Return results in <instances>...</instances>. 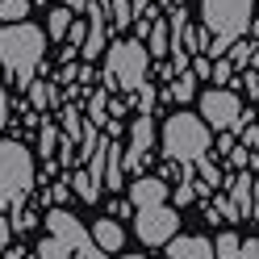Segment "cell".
<instances>
[{"label":"cell","mask_w":259,"mask_h":259,"mask_svg":"<svg viewBox=\"0 0 259 259\" xmlns=\"http://www.w3.org/2000/svg\"><path fill=\"white\" fill-rule=\"evenodd\" d=\"M209 67H213V59H209V55H197V59L188 63V71L197 75V79H209Z\"/></svg>","instance_id":"cell-31"},{"label":"cell","mask_w":259,"mask_h":259,"mask_svg":"<svg viewBox=\"0 0 259 259\" xmlns=\"http://www.w3.org/2000/svg\"><path fill=\"white\" fill-rule=\"evenodd\" d=\"M29 0H0V21H25Z\"/></svg>","instance_id":"cell-26"},{"label":"cell","mask_w":259,"mask_h":259,"mask_svg":"<svg viewBox=\"0 0 259 259\" xmlns=\"http://www.w3.org/2000/svg\"><path fill=\"white\" fill-rule=\"evenodd\" d=\"M34 259H71V251L63 247V242H59L55 234H46V238L38 242V255H34Z\"/></svg>","instance_id":"cell-22"},{"label":"cell","mask_w":259,"mask_h":259,"mask_svg":"<svg viewBox=\"0 0 259 259\" xmlns=\"http://www.w3.org/2000/svg\"><path fill=\"white\" fill-rule=\"evenodd\" d=\"M147 46L138 38H121L105 46V88H121V92H138V84L147 79Z\"/></svg>","instance_id":"cell-4"},{"label":"cell","mask_w":259,"mask_h":259,"mask_svg":"<svg viewBox=\"0 0 259 259\" xmlns=\"http://www.w3.org/2000/svg\"><path fill=\"white\" fill-rule=\"evenodd\" d=\"M55 142H59V130H55V125H42V155H46V159H51V147H55Z\"/></svg>","instance_id":"cell-36"},{"label":"cell","mask_w":259,"mask_h":259,"mask_svg":"<svg viewBox=\"0 0 259 259\" xmlns=\"http://www.w3.org/2000/svg\"><path fill=\"white\" fill-rule=\"evenodd\" d=\"M192 171H201V184H209V188H218L222 184V171H218V163L209 155H201L197 163H192Z\"/></svg>","instance_id":"cell-25"},{"label":"cell","mask_w":259,"mask_h":259,"mask_svg":"<svg viewBox=\"0 0 259 259\" xmlns=\"http://www.w3.org/2000/svg\"><path fill=\"white\" fill-rule=\"evenodd\" d=\"M92 238H96V247H101L105 255H113V251H121V242H125V234H121V226L113 222V218H96V222H92Z\"/></svg>","instance_id":"cell-13"},{"label":"cell","mask_w":259,"mask_h":259,"mask_svg":"<svg viewBox=\"0 0 259 259\" xmlns=\"http://www.w3.org/2000/svg\"><path fill=\"white\" fill-rule=\"evenodd\" d=\"M255 46H259L255 38L247 42V34H242V38H238V42L230 46V51H226V59H230V63H234V67H247V63H251V51H255Z\"/></svg>","instance_id":"cell-21"},{"label":"cell","mask_w":259,"mask_h":259,"mask_svg":"<svg viewBox=\"0 0 259 259\" xmlns=\"http://www.w3.org/2000/svg\"><path fill=\"white\" fill-rule=\"evenodd\" d=\"M238 242H242V238H238L234 230L218 234V238H213V255H218V259H234V255H238Z\"/></svg>","instance_id":"cell-23"},{"label":"cell","mask_w":259,"mask_h":259,"mask_svg":"<svg viewBox=\"0 0 259 259\" xmlns=\"http://www.w3.org/2000/svg\"><path fill=\"white\" fill-rule=\"evenodd\" d=\"M67 9H71V13H75V9L84 13V9H88V0H67Z\"/></svg>","instance_id":"cell-40"},{"label":"cell","mask_w":259,"mask_h":259,"mask_svg":"<svg viewBox=\"0 0 259 259\" xmlns=\"http://www.w3.org/2000/svg\"><path fill=\"white\" fill-rule=\"evenodd\" d=\"M75 259H79V255H75Z\"/></svg>","instance_id":"cell-45"},{"label":"cell","mask_w":259,"mask_h":259,"mask_svg":"<svg viewBox=\"0 0 259 259\" xmlns=\"http://www.w3.org/2000/svg\"><path fill=\"white\" fill-rule=\"evenodd\" d=\"M171 79H176V84L167 88L171 101H180V105H184V101H192V96H197V75H192V71H176Z\"/></svg>","instance_id":"cell-15"},{"label":"cell","mask_w":259,"mask_h":259,"mask_svg":"<svg viewBox=\"0 0 259 259\" xmlns=\"http://www.w3.org/2000/svg\"><path fill=\"white\" fill-rule=\"evenodd\" d=\"M201 121L213 130H238L251 121V109H242V101H238V92L234 88H209V92H201Z\"/></svg>","instance_id":"cell-5"},{"label":"cell","mask_w":259,"mask_h":259,"mask_svg":"<svg viewBox=\"0 0 259 259\" xmlns=\"http://www.w3.org/2000/svg\"><path fill=\"white\" fill-rule=\"evenodd\" d=\"M242 88H247V101H255V96H259V71H255V67H247V75H242Z\"/></svg>","instance_id":"cell-33"},{"label":"cell","mask_w":259,"mask_h":259,"mask_svg":"<svg viewBox=\"0 0 259 259\" xmlns=\"http://www.w3.org/2000/svg\"><path fill=\"white\" fill-rule=\"evenodd\" d=\"M29 105H34V109H46V105H55L59 101V92H55V84H46V79H42V84H38V79H29Z\"/></svg>","instance_id":"cell-17"},{"label":"cell","mask_w":259,"mask_h":259,"mask_svg":"<svg viewBox=\"0 0 259 259\" xmlns=\"http://www.w3.org/2000/svg\"><path fill=\"white\" fill-rule=\"evenodd\" d=\"M0 188H34V155L21 142H0Z\"/></svg>","instance_id":"cell-8"},{"label":"cell","mask_w":259,"mask_h":259,"mask_svg":"<svg viewBox=\"0 0 259 259\" xmlns=\"http://www.w3.org/2000/svg\"><path fill=\"white\" fill-rule=\"evenodd\" d=\"M13 242V226H9V218H0V251H5Z\"/></svg>","instance_id":"cell-37"},{"label":"cell","mask_w":259,"mask_h":259,"mask_svg":"<svg viewBox=\"0 0 259 259\" xmlns=\"http://www.w3.org/2000/svg\"><path fill=\"white\" fill-rule=\"evenodd\" d=\"M255 101H259V96H255Z\"/></svg>","instance_id":"cell-44"},{"label":"cell","mask_w":259,"mask_h":259,"mask_svg":"<svg viewBox=\"0 0 259 259\" xmlns=\"http://www.w3.org/2000/svg\"><path fill=\"white\" fill-rule=\"evenodd\" d=\"M167 46H171L167 17H155V21H151V29H147V55H151V59H163V55H167Z\"/></svg>","instance_id":"cell-14"},{"label":"cell","mask_w":259,"mask_h":259,"mask_svg":"<svg viewBox=\"0 0 259 259\" xmlns=\"http://www.w3.org/2000/svg\"><path fill=\"white\" fill-rule=\"evenodd\" d=\"M238 142V134L234 130H218V155H230V147Z\"/></svg>","instance_id":"cell-34"},{"label":"cell","mask_w":259,"mask_h":259,"mask_svg":"<svg viewBox=\"0 0 259 259\" xmlns=\"http://www.w3.org/2000/svg\"><path fill=\"white\" fill-rule=\"evenodd\" d=\"M251 13H255V0H201V25L213 34V42L205 46V55L222 59L242 34H247Z\"/></svg>","instance_id":"cell-2"},{"label":"cell","mask_w":259,"mask_h":259,"mask_svg":"<svg viewBox=\"0 0 259 259\" xmlns=\"http://www.w3.org/2000/svg\"><path fill=\"white\" fill-rule=\"evenodd\" d=\"M63 130H67V138L71 142H79V134H84V121H79V109H63Z\"/></svg>","instance_id":"cell-28"},{"label":"cell","mask_w":259,"mask_h":259,"mask_svg":"<svg viewBox=\"0 0 259 259\" xmlns=\"http://www.w3.org/2000/svg\"><path fill=\"white\" fill-rule=\"evenodd\" d=\"M159 147H163L167 163H197L201 155H209V125L201 121V113H176L167 117L163 134H159Z\"/></svg>","instance_id":"cell-3"},{"label":"cell","mask_w":259,"mask_h":259,"mask_svg":"<svg viewBox=\"0 0 259 259\" xmlns=\"http://www.w3.org/2000/svg\"><path fill=\"white\" fill-rule=\"evenodd\" d=\"M105 13L113 17V29H125L130 21H134V9H130V0H109Z\"/></svg>","instance_id":"cell-20"},{"label":"cell","mask_w":259,"mask_h":259,"mask_svg":"<svg viewBox=\"0 0 259 259\" xmlns=\"http://www.w3.org/2000/svg\"><path fill=\"white\" fill-rule=\"evenodd\" d=\"M176 5H180V0H159V9H176Z\"/></svg>","instance_id":"cell-42"},{"label":"cell","mask_w":259,"mask_h":259,"mask_svg":"<svg viewBox=\"0 0 259 259\" xmlns=\"http://www.w3.org/2000/svg\"><path fill=\"white\" fill-rule=\"evenodd\" d=\"M84 38H88V21H75V17H71V25H67V42H71V46H84Z\"/></svg>","instance_id":"cell-30"},{"label":"cell","mask_w":259,"mask_h":259,"mask_svg":"<svg viewBox=\"0 0 259 259\" xmlns=\"http://www.w3.org/2000/svg\"><path fill=\"white\" fill-rule=\"evenodd\" d=\"M159 201H167V180L163 176H134V180H130V205H159Z\"/></svg>","instance_id":"cell-10"},{"label":"cell","mask_w":259,"mask_h":259,"mask_svg":"<svg viewBox=\"0 0 259 259\" xmlns=\"http://www.w3.org/2000/svg\"><path fill=\"white\" fill-rule=\"evenodd\" d=\"M134 230L147 247H163V242L180 230V209L159 201V205H138L134 209Z\"/></svg>","instance_id":"cell-7"},{"label":"cell","mask_w":259,"mask_h":259,"mask_svg":"<svg viewBox=\"0 0 259 259\" xmlns=\"http://www.w3.org/2000/svg\"><path fill=\"white\" fill-rule=\"evenodd\" d=\"M234 259H259V238H247V242H238V255Z\"/></svg>","instance_id":"cell-35"},{"label":"cell","mask_w":259,"mask_h":259,"mask_svg":"<svg viewBox=\"0 0 259 259\" xmlns=\"http://www.w3.org/2000/svg\"><path fill=\"white\" fill-rule=\"evenodd\" d=\"M71 188L79 192V201H84V205H92L96 197H101V184H96L88 171H75V176H71Z\"/></svg>","instance_id":"cell-18"},{"label":"cell","mask_w":259,"mask_h":259,"mask_svg":"<svg viewBox=\"0 0 259 259\" xmlns=\"http://www.w3.org/2000/svg\"><path fill=\"white\" fill-rule=\"evenodd\" d=\"M88 121L92 125H109L113 117H109V105H105V92H96L92 101H88Z\"/></svg>","instance_id":"cell-27"},{"label":"cell","mask_w":259,"mask_h":259,"mask_svg":"<svg viewBox=\"0 0 259 259\" xmlns=\"http://www.w3.org/2000/svg\"><path fill=\"white\" fill-rule=\"evenodd\" d=\"M5 121H9V101H5V88H0V130H5Z\"/></svg>","instance_id":"cell-39"},{"label":"cell","mask_w":259,"mask_h":259,"mask_svg":"<svg viewBox=\"0 0 259 259\" xmlns=\"http://www.w3.org/2000/svg\"><path fill=\"white\" fill-rule=\"evenodd\" d=\"M151 147H155V121H151V113H138V117L130 121V142L121 147V167H125V176H142V171H147Z\"/></svg>","instance_id":"cell-9"},{"label":"cell","mask_w":259,"mask_h":259,"mask_svg":"<svg viewBox=\"0 0 259 259\" xmlns=\"http://www.w3.org/2000/svg\"><path fill=\"white\" fill-rule=\"evenodd\" d=\"M209 46V29L205 25H184V51L188 55H205Z\"/></svg>","instance_id":"cell-19"},{"label":"cell","mask_w":259,"mask_h":259,"mask_svg":"<svg viewBox=\"0 0 259 259\" xmlns=\"http://www.w3.org/2000/svg\"><path fill=\"white\" fill-rule=\"evenodd\" d=\"M251 163V147H238V142H234V147H230V171L234 167H247Z\"/></svg>","instance_id":"cell-32"},{"label":"cell","mask_w":259,"mask_h":259,"mask_svg":"<svg viewBox=\"0 0 259 259\" xmlns=\"http://www.w3.org/2000/svg\"><path fill=\"white\" fill-rule=\"evenodd\" d=\"M234 71H238V67H234V63H230V59L222 55V59H213V67H209V79L226 88V84H234Z\"/></svg>","instance_id":"cell-24"},{"label":"cell","mask_w":259,"mask_h":259,"mask_svg":"<svg viewBox=\"0 0 259 259\" xmlns=\"http://www.w3.org/2000/svg\"><path fill=\"white\" fill-rule=\"evenodd\" d=\"M134 96H138V109H142V113H151V109H155V96H159V92H155V84H147V79H142Z\"/></svg>","instance_id":"cell-29"},{"label":"cell","mask_w":259,"mask_h":259,"mask_svg":"<svg viewBox=\"0 0 259 259\" xmlns=\"http://www.w3.org/2000/svg\"><path fill=\"white\" fill-rule=\"evenodd\" d=\"M163 247H167L171 259H218V255H213V242L201 238V234H180V238L171 234Z\"/></svg>","instance_id":"cell-11"},{"label":"cell","mask_w":259,"mask_h":259,"mask_svg":"<svg viewBox=\"0 0 259 259\" xmlns=\"http://www.w3.org/2000/svg\"><path fill=\"white\" fill-rule=\"evenodd\" d=\"M251 218L259 222V180H251Z\"/></svg>","instance_id":"cell-38"},{"label":"cell","mask_w":259,"mask_h":259,"mask_svg":"<svg viewBox=\"0 0 259 259\" xmlns=\"http://www.w3.org/2000/svg\"><path fill=\"white\" fill-rule=\"evenodd\" d=\"M46 230H51L71 255H79V259H109L101 247H96L92 230H84V226H79V218H71L67 209H51V213H46Z\"/></svg>","instance_id":"cell-6"},{"label":"cell","mask_w":259,"mask_h":259,"mask_svg":"<svg viewBox=\"0 0 259 259\" xmlns=\"http://www.w3.org/2000/svg\"><path fill=\"white\" fill-rule=\"evenodd\" d=\"M247 29H251V34H255V42H259V17H251V25H247Z\"/></svg>","instance_id":"cell-41"},{"label":"cell","mask_w":259,"mask_h":259,"mask_svg":"<svg viewBox=\"0 0 259 259\" xmlns=\"http://www.w3.org/2000/svg\"><path fill=\"white\" fill-rule=\"evenodd\" d=\"M121 259H147V255H121Z\"/></svg>","instance_id":"cell-43"},{"label":"cell","mask_w":259,"mask_h":259,"mask_svg":"<svg viewBox=\"0 0 259 259\" xmlns=\"http://www.w3.org/2000/svg\"><path fill=\"white\" fill-rule=\"evenodd\" d=\"M105 188H125V167H121V142L105 134Z\"/></svg>","instance_id":"cell-12"},{"label":"cell","mask_w":259,"mask_h":259,"mask_svg":"<svg viewBox=\"0 0 259 259\" xmlns=\"http://www.w3.org/2000/svg\"><path fill=\"white\" fill-rule=\"evenodd\" d=\"M71 17H75L71 9H51V13H46V34H51L55 42H63V38H67V25H71Z\"/></svg>","instance_id":"cell-16"},{"label":"cell","mask_w":259,"mask_h":259,"mask_svg":"<svg viewBox=\"0 0 259 259\" xmlns=\"http://www.w3.org/2000/svg\"><path fill=\"white\" fill-rule=\"evenodd\" d=\"M46 34L29 21H5L0 25V63L13 75V84H29L42 67Z\"/></svg>","instance_id":"cell-1"}]
</instances>
